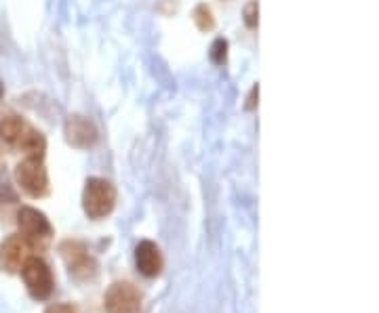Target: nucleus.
I'll use <instances>...</instances> for the list:
<instances>
[{
    "mask_svg": "<svg viewBox=\"0 0 379 313\" xmlns=\"http://www.w3.org/2000/svg\"><path fill=\"white\" fill-rule=\"evenodd\" d=\"M116 206V187L108 179L91 177L83 189V211L89 219H105Z\"/></svg>",
    "mask_w": 379,
    "mask_h": 313,
    "instance_id": "obj_1",
    "label": "nucleus"
},
{
    "mask_svg": "<svg viewBox=\"0 0 379 313\" xmlns=\"http://www.w3.org/2000/svg\"><path fill=\"white\" fill-rule=\"evenodd\" d=\"M17 227L21 238L30 244V248H45L53 238V225L45 213L32 206H21L17 211Z\"/></svg>",
    "mask_w": 379,
    "mask_h": 313,
    "instance_id": "obj_2",
    "label": "nucleus"
},
{
    "mask_svg": "<svg viewBox=\"0 0 379 313\" xmlns=\"http://www.w3.org/2000/svg\"><path fill=\"white\" fill-rule=\"evenodd\" d=\"M15 181L30 198H45L51 191L48 173L43 158H24L15 166Z\"/></svg>",
    "mask_w": 379,
    "mask_h": 313,
    "instance_id": "obj_3",
    "label": "nucleus"
},
{
    "mask_svg": "<svg viewBox=\"0 0 379 313\" xmlns=\"http://www.w3.org/2000/svg\"><path fill=\"white\" fill-rule=\"evenodd\" d=\"M21 277L26 282L28 292L36 299V301H47L53 292L55 286V277L53 271L48 267V263L41 257H28L24 267H21Z\"/></svg>",
    "mask_w": 379,
    "mask_h": 313,
    "instance_id": "obj_4",
    "label": "nucleus"
},
{
    "mask_svg": "<svg viewBox=\"0 0 379 313\" xmlns=\"http://www.w3.org/2000/svg\"><path fill=\"white\" fill-rule=\"evenodd\" d=\"M142 301V292L133 284L114 282L103 297V307L108 313H140Z\"/></svg>",
    "mask_w": 379,
    "mask_h": 313,
    "instance_id": "obj_5",
    "label": "nucleus"
},
{
    "mask_svg": "<svg viewBox=\"0 0 379 313\" xmlns=\"http://www.w3.org/2000/svg\"><path fill=\"white\" fill-rule=\"evenodd\" d=\"M59 250H61V257H63V261H66L72 275H76V277H91L93 275L95 261L83 242L68 240V242L61 244Z\"/></svg>",
    "mask_w": 379,
    "mask_h": 313,
    "instance_id": "obj_6",
    "label": "nucleus"
},
{
    "mask_svg": "<svg viewBox=\"0 0 379 313\" xmlns=\"http://www.w3.org/2000/svg\"><path fill=\"white\" fill-rule=\"evenodd\" d=\"M63 133H66V141L76 149H89L99 139V131L93 124V120L78 116V114H74L66 120Z\"/></svg>",
    "mask_w": 379,
    "mask_h": 313,
    "instance_id": "obj_7",
    "label": "nucleus"
},
{
    "mask_svg": "<svg viewBox=\"0 0 379 313\" xmlns=\"http://www.w3.org/2000/svg\"><path fill=\"white\" fill-rule=\"evenodd\" d=\"M28 257H30V244L21 235H9L0 244V269L6 273L21 271Z\"/></svg>",
    "mask_w": 379,
    "mask_h": 313,
    "instance_id": "obj_8",
    "label": "nucleus"
},
{
    "mask_svg": "<svg viewBox=\"0 0 379 313\" xmlns=\"http://www.w3.org/2000/svg\"><path fill=\"white\" fill-rule=\"evenodd\" d=\"M135 265L145 277H158L160 271H162V265H165L160 248L150 240L140 242L137 248H135Z\"/></svg>",
    "mask_w": 379,
    "mask_h": 313,
    "instance_id": "obj_9",
    "label": "nucleus"
},
{
    "mask_svg": "<svg viewBox=\"0 0 379 313\" xmlns=\"http://www.w3.org/2000/svg\"><path fill=\"white\" fill-rule=\"evenodd\" d=\"M26 154L28 158H45V149H47V139L41 131H34V129H26L19 143H17Z\"/></svg>",
    "mask_w": 379,
    "mask_h": 313,
    "instance_id": "obj_10",
    "label": "nucleus"
},
{
    "mask_svg": "<svg viewBox=\"0 0 379 313\" xmlns=\"http://www.w3.org/2000/svg\"><path fill=\"white\" fill-rule=\"evenodd\" d=\"M26 129L28 127L19 116H6L0 120V139L9 145H17Z\"/></svg>",
    "mask_w": 379,
    "mask_h": 313,
    "instance_id": "obj_11",
    "label": "nucleus"
},
{
    "mask_svg": "<svg viewBox=\"0 0 379 313\" xmlns=\"http://www.w3.org/2000/svg\"><path fill=\"white\" fill-rule=\"evenodd\" d=\"M194 17V23L198 26L200 32H211L215 28V19H213V13L207 4H198L192 13Z\"/></svg>",
    "mask_w": 379,
    "mask_h": 313,
    "instance_id": "obj_12",
    "label": "nucleus"
},
{
    "mask_svg": "<svg viewBox=\"0 0 379 313\" xmlns=\"http://www.w3.org/2000/svg\"><path fill=\"white\" fill-rule=\"evenodd\" d=\"M209 57H211L213 63L224 65L226 59H228V41L226 38H215L213 45H211V51H209Z\"/></svg>",
    "mask_w": 379,
    "mask_h": 313,
    "instance_id": "obj_13",
    "label": "nucleus"
},
{
    "mask_svg": "<svg viewBox=\"0 0 379 313\" xmlns=\"http://www.w3.org/2000/svg\"><path fill=\"white\" fill-rule=\"evenodd\" d=\"M259 9H257V2L255 0H251L246 6H244V11H242V19H244V26L246 28H257V21H259Z\"/></svg>",
    "mask_w": 379,
    "mask_h": 313,
    "instance_id": "obj_14",
    "label": "nucleus"
},
{
    "mask_svg": "<svg viewBox=\"0 0 379 313\" xmlns=\"http://www.w3.org/2000/svg\"><path fill=\"white\" fill-rule=\"evenodd\" d=\"M257 103H259V85H255V87L251 89L249 97H246V103H244V110L253 112V110L257 107Z\"/></svg>",
    "mask_w": 379,
    "mask_h": 313,
    "instance_id": "obj_15",
    "label": "nucleus"
},
{
    "mask_svg": "<svg viewBox=\"0 0 379 313\" xmlns=\"http://www.w3.org/2000/svg\"><path fill=\"white\" fill-rule=\"evenodd\" d=\"M47 313H76V309H74L72 305H68V303H61V305H53V307H48Z\"/></svg>",
    "mask_w": 379,
    "mask_h": 313,
    "instance_id": "obj_16",
    "label": "nucleus"
},
{
    "mask_svg": "<svg viewBox=\"0 0 379 313\" xmlns=\"http://www.w3.org/2000/svg\"><path fill=\"white\" fill-rule=\"evenodd\" d=\"M2 95H4V87H2V83H0V99H2Z\"/></svg>",
    "mask_w": 379,
    "mask_h": 313,
    "instance_id": "obj_17",
    "label": "nucleus"
}]
</instances>
